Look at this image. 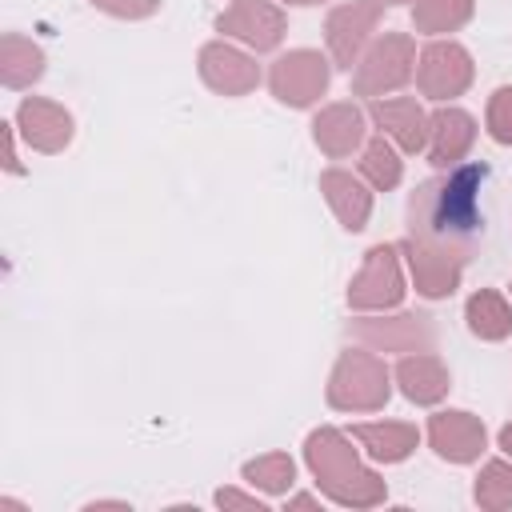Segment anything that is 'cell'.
Listing matches in <instances>:
<instances>
[{"instance_id": "6da1fadb", "label": "cell", "mask_w": 512, "mask_h": 512, "mask_svg": "<svg viewBox=\"0 0 512 512\" xmlns=\"http://www.w3.org/2000/svg\"><path fill=\"white\" fill-rule=\"evenodd\" d=\"M484 180H488L484 164H456V168L416 184V192L408 196V236L444 244V248H460L472 256V248L484 232V216H480Z\"/></svg>"}, {"instance_id": "7a4b0ae2", "label": "cell", "mask_w": 512, "mask_h": 512, "mask_svg": "<svg viewBox=\"0 0 512 512\" xmlns=\"http://www.w3.org/2000/svg\"><path fill=\"white\" fill-rule=\"evenodd\" d=\"M304 460H308V472L316 476L320 492L344 508H372L380 504L388 492H384V480L360 464L352 440L336 428H316L308 432L304 440Z\"/></svg>"}, {"instance_id": "3957f363", "label": "cell", "mask_w": 512, "mask_h": 512, "mask_svg": "<svg viewBox=\"0 0 512 512\" xmlns=\"http://www.w3.org/2000/svg\"><path fill=\"white\" fill-rule=\"evenodd\" d=\"M388 368L384 360L368 348H348L340 352L332 376H328V404L340 412H376L388 404Z\"/></svg>"}, {"instance_id": "277c9868", "label": "cell", "mask_w": 512, "mask_h": 512, "mask_svg": "<svg viewBox=\"0 0 512 512\" xmlns=\"http://www.w3.org/2000/svg\"><path fill=\"white\" fill-rule=\"evenodd\" d=\"M416 72V40L408 32H384L380 40H372L364 48V56L356 60L352 72V92L356 96H384L396 92L412 80Z\"/></svg>"}, {"instance_id": "5b68a950", "label": "cell", "mask_w": 512, "mask_h": 512, "mask_svg": "<svg viewBox=\"0 0 512 512\" xmlns=\"http://www.w3.org/2000/svg\"><path fill=\"white\" fill-rule=\"evenodd\" d=\"M396 252L400 248L392 244H376L364 252V264L348 284V304L356 312H384L404 300V276H400Z\"/></svg>"}, {"instance_id": "8992f818", "label": "cell", "mask_w": 512, "mask_h": 512, "mask_svg": "<svg viewBox=\"0 0 512 512\" xmlns=\"http://www.w3.org/2000/svg\"><path fill=\"white\" fill-rule=\"evenodd\" d=\"M328 80H332V68H328V60H324L320 52H312V48H296V52L280 56V60L272 64V72H268L272 96H276L280 104H288V108H308V104H316V100L324 96Z\"/></svg>"}, {"instance_id": "52a82bcc", "label": "cell", "mask_w": 512, "mask_h": 512, "mask_svg": "<svg viewBox=\"0 0 512 512\" xmlns=\"http://www.w3.org/2000/svg\"><path fill=\"white\" fill-rule=\"evenodd\" d=\"M380 12H384L380 0H352V4H340V8L328 12L324 40H328V52H332L336 68H352L364 56V48H368V40L380 24Z\"/></svg>"}, {"instance_id": "ba28073f", "label": "cell", "mask_w": 512, "mask_h": 512, "mask_svg": "<svg viewBox=\"0 0 512 512\" xmlns=\"http://www.w3.org/2000/svg\"><path fill=\"white\" fill-rule=\"evenodd\" d=\"M352 336L372 352H428L436 340L432 316L400 312V316H360L352 320Z\"/></svg>"}, {"instance_id": "9c48e42d", "label": "cell", "mask_w": 512, "mask_h": 512, "mask_svg": "<svg viewBox=\"0 0 512 512\" xmlns=\"http://www.w3.org/2000/svg\"><path fill=\"white\" fill-rule=\"evenodd\" d=\"M472 84V56L456 40H432L416 60V88L428 100H452Z\"/></svg>"}, {"instance_id": "30bf717a", "label": "cell", "mask_w": 512, "mask_h": 512, "mask_svg": "<svg viewBox=\"0 0 512 512\" xmlns=\"http://www.w3.org/2000/svg\"><path fill=\"white\" fill-rule=\"evenodd\" d=\"M400 252L408 256L416 292L428 296V300L452 296L456 284H460V272H464V264H468V252L444 248V244H428V240H416V236H408V240L400 244Z\"/></svg>"}, {"instance_id": "8fae6325", "label": "cell", "mask_w": 512, "mask_h": 512, "mask_svg": "<svg viewBox=\"0 0 512 512\" xmlns=\"http://www.w3.org/2000/svg\"><path fill=\"white\" fill-rule=\"evenodd\" d=\"M284 12L272 0H232V8H224L216 16V32L244 40L256 52H272L284 40Z\"/></svg>"}, {"instance_id": "7c38bea8", "label": "cell", "mask_w": 512, "mask_h": 512, "mask_svg": "<svg viewBox=\"0 0 512 512\" xmlns=\"http://www.w3.org/2000/svg\"><path fill=\"white\" fill-rule=\"evenodd\" d=\"M200 76L212 92L220 96H244L260 84V68L248 52L224 44V40H212L200 48Z\"/></svg>"}, {"instance_id": "4fadbf2b", "label": "cell", "mask_w": 512, "mask_h": 512, "mask_svg": "<svg viewBox=\"0 0 512 512\" xmlns=\"http://www.w3.org/2000/svg\"><path fill=\"white\" fill-rule=\"evenodd\" d=\"M372 124L404 152H420L428 148V112L420 108L416 96H376L368 104Z\"/></svg>"}, {"instance_id": "5bb4252c", "label": "cell", "mask_w": 512, "mask_h": 512, "mask_svg": "<svg viewBox=\"0 0 512 512\" xmlns=\"http://www.w3.org/2000/svg\"><path fill=\"white\" fill-rule=\"evenodd\" d=\"M428 440H432L436 456H444L452 464H472L484 452L488 432H484L480 416H472V412H436L428 420Z\"/></svg>"}, {"instance_id": "9a60e30c", "label": "cell", "mask_w": 512, "mask_h": 512, "mask_svg": "<svg viewBox=\"0 0 512 512\" xmlns=\"http://www.w3.org/2000/svg\"><path fill=\"white\" fill-rule=\"evenodd\" d=\"M476 140V120L464 108H436L428 116V160L436 168H456V160H464V152Z\"/></svg>"}, {"instance_id": "2e32d148", "label": "cell", "mask_w": 512, "mask_h": 512, "mask_svg": "<svg viewBox=\"0 0 512 512\" xmlns=\"http://www.w3.org/2000/svg\"><path fill=\"white\" fill-rule=\"evenodd\" d=\"M16 124L24 140L40 152H60L72 140V116L56 100H44V96H28L16 112Z\"/></svg>"}, {"instance_id": "e0dca14e", "label": "cell", "mask_w": 512, "mask_h": 512, "mask_svg": "<svg viewBox=\"0 0 512 512\" xmlns=\"http://www.w3.org/2000/svg\"><path fill=\"white\" fill-rule=\"evenodd\" d=\"M364 112L356 104H328L320 108V116L312 120V136L320 144V152H328L332 160L352 156L364 144Z\"/></svg>"}, {"instance_id": "ac0fdd59", "label": "cell", "mask_w": 512, "mask_h": 512, "mask_svg": "<svg viewBox=\"0 0 512 512\" xmlns=\"http://www.w3.org/2000/svg\"><path fill=\"white\" fill-rule=\"evenodd\" d=\"M396 384H400V392H404L412 404H436V400H444L448 388H452L444 360L432 356V352H408V356L396 364Z\"/></svg>"}, {"instance_id": "d6986e66", "label": "cell", "mask_w": 512, "mask_h": 512, "mask_svg": "<svg viewBox=\"0 0 512 512\" xmlns=\"http://www.w3.org/2000/svg\"><path fill=\"white\" fill-rule=\"evenodd\" d=\"M320 192H324V200L332 204L336 220H340L348 232H360V228L368 224L372 192L364 188L360 176H352V172H344V168H328V172L320 176Z\"/></svg>"}, {"instance_id": "ffe728a7", "label": "cell", "mask_w": 512, "mask_h": 512, "mask_svg": "<svg viewBox=\"0 0 512 512\" xmlns=\"http://www.w3.org/2000/svg\"><path fill=\"white\" fill-rule=\"evenodd\" d=\"M352 436L364 444V452H368L372 460H384V464L404 460V456L416 448V440H420L416 424H404V420H372V424H356Z\"/></svg>"}, {"instance_id": "44dd1931", "label": "cell", "mask_w": 512, "mask_h": 512, "mask_svg": "<svg viewBox=\"0 0 512 512\" xmlns=\"http://www.w3.org/2000/svg\"><path fill=\"white\" fill-rule=\"evenodd\" d=\"M40 76H44V52L32 40L8 32L0 40V80L8 88H24V84H32Z\"/></svg>"}, {"instance_id": "7402d4cb", "label": "cell", "mask_w": 512, "mask_h": 512, "mask_svg": "<svg viewBox=\"0 0 512 512\" xmlns=\"http://www.w3.org/2000/svg\"><path fill=\"white\" fill-rule=\"evenodd\" d=\"M464 316H468V328H472L480 340H504V336L512 332V308H508V300H504L500 292H492V288L472 292Z\"/></svg>"}, {"instance_id": "603a6c76", "label": "cell", "mask_w": 512, "mask_h": 512, "mask_svg": "<svg viewBox=\"0 0 512 512\" xmlns=\"http://www.w3.org/2000/svg\"><path fill=\"white\" fill-rule=\"evenodd\" d=\"M360 176H364L376 192H388V188H396V184H400L404 164H400V156H396V148H392V140H388L384 132H380V136H372V140L364 144Z\"/></svg>"}, {"instance_id": "cb8c5ba5", "label": "cell", "mask_w": 512, "mask_h": 512, "mask_svg": "<svg viewBox=\"0 0 512 512\" xmlns=\"http://www.w3.org/2000/svg\"><path fill=\"white\" fill-rule=\"evenodd\" d=\"M472 16V0H416L412 24L416 32H456Z\"/></svg>"}, {"instance_id": "d4e9b609", "label": "cell", "mask_w": 512, "mask_h": 512, "mask_svg": "<svg viewBox=\"0 0 512 512\" xmlns=\"http://www.w3.org/2000/svg\"><path fill=\"white\" fill-rule=\"evenodd\" d=\"M244 480L260 492H288L296 480V464L288 452H268V456H256L244 464Z\"/></svg>"}, {"instance_id": "484cf974", "label": "cell", "mask_w": 512, "mask_h": 512, "mask_svg": "<svg viewBox=\"0 0 512 512\" xmlns=\"http://www.w3.org/2000/svg\"><path fill=\"white\" fill-rule=\"evenodd\" d=\"M476 504L488 512L512 508V464L508 460H488L476 476Z\"/></svg>"}, {"instance_id": "4316f807", "label": "cell", "mask_w": 512, "mask_h": 512, "mask_svg": "<svg viewBox=\"0 0 512 512\" xmlns=\"http://www.w3.org/2000/svg\"><path fill=\"white\" fill-rule=\"evenodd\" d=\"M484 120H488V132H492V140H500V144H512V88H496V92H492Z\"/></svg>"}, {"instance_id": "83f0119b", "label": "cell", "mask_w": 512, "mask_h": 512, "mask_svg": "<svg viewBox=\"0 0 512 512\" xmlns=\"http://www.w3.org/2000/svg\"><path fill=\"white\" fill-rule=\"evenodd\" d=\"M92 4L108 16H120V20H144L160 8V0H92Z\"/></svg>"}, {"instance_id": "f1b7e54d", "label": "cell", "mask_w": 512, "mask_h": 512, "mask_svg": "<svg viewBox=\"0 0 512 512\" xmlns=\"http://www.w3.org/2000/svg\"><path fill=\"white\" fill-rule=\"evenodd\" d=\"M216 504L220 508H256V512H264V500L252 496V492H240V488H220L216 492Z\"/></svg>"}, {"instance_id": "f546056e", "label": "cell", "mask_w": 512, "mask_h": 512, "mask_svg": "<svg viewBox=\"0 0 512 512\" xmlns=\"http://www.w3.org/2000/svg\"><path fill=\"white\" fill-rule=\"evenodd\" d=\"M4 144H8V152H4V164H8V172H20V160H16V144H12V124H4Z\"/></svg>"}, {"instance_id": "4dcf8cb0", "label": "cell", "mask_w": 512, "mask_h": 512, "mask_svg": "<svg viewBox=\"0 0 512 512\" xmlns=\"http://www.w3.org/2000/svg\"><path fill=\"white\" fill-rule=\"evenodd\" d=\"M288 508H316V496L300 492V496H292V500H288Z\"/></svg>"}, {"instance_id": "1f68e13d", "label": "cell", "mask_w": 512, "mask_h": 512, "mask_svg": "<svg viewBox=\"0 0 512 512\" xmlns=\"http://www.w3.org/2000/svg\"><path fill=\"white\" fill-rule=\"evenodd\" d=\"M500 448L512 456V424H504V428H500Z\"/></svg>"}, {"instance_id": "d6a6232c", "label": "cell", "mask_w": 512, "mask_h": 512, "mask_svg": "<svg viewBox=\"0 0 512 512\" xmlns=\"http://www.w3.org/2000/svg\"><path fill=\"white\" fill-rule=\"evenodd\" d=\"M284 4H320V0H284Z\"/></svg>"}, {"instance_id": "836d02e7", "label": "cell", "mask_w": 512, "mask_h": 512, "mask_svg": "<svg viewBox=\"0 0 512 512\" xmlns=\"http://www.w3.org/2000/svg\"><path fill=\"white\" fill-rule=\"evenodd\" d=\"M380 4H408V0H380Z\"/></svg>"}]
</instances>
